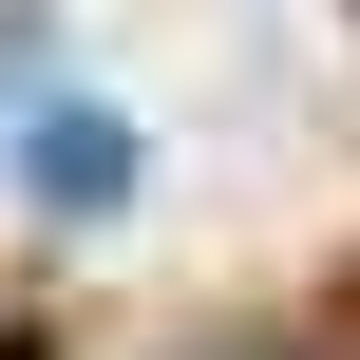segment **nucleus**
I'll return each instance as SVG.
<instances>
[{
    "mask_svg": "<svg viewBox=\"0 0 360 360\" xmlns=\"http://www.w3.org/2000/svg\"><path fill=\"white\" fill-rule=\"evenodd\" d=\"M19 190H38V209H114V190H133V114H114V95H38V114H19Z\"/></svg>",
    "mask_w": 360,
    "mask_h": 360,
    "instance_id": "nucleus-1",
    "label": "nucleus"
}]
</instances>
